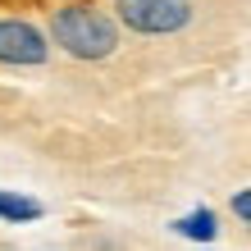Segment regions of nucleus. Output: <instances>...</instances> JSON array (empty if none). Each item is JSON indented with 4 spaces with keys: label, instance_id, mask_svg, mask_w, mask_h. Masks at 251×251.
<instances>
[{
    "label": "nucleus",
    "instance_id": "1",
    "mask_svg": "<svg viewBox=\"0 0 251 251\" xmlns=\"http://www.w3.org/2000/svg\"><path fill=\"white\" fill-rule=\"evenodd\" d=\"M50 41L60 50H69L73 60H105L119 46L114 19L92 5H60L50 14Z\"/></svg>",
    "mask_w": 251,
    "mask_h": 251
},
{
    "label": "nucleus",
    "instance_id": "6",
    "mask_svg": "<svg viewBox=\"0 0 251 251\" xmlns=\"http://www.w3.org/2000/svg\"><path fill=\"white\" fill-rule=\"evenodd\" d=\"M233 215H238L242 224H251V187H242V192H233Z\"/></svg>",
    "mask_w": 251,
    "mask_h": 251
},
{
    "label": "nucleus",
    "instance_id": "2",
    "mask_svg": "<svg viewBox=\"0 0 251 251\" xmlns=\"http://www.w3.org/2000/svg\"><path fill=\"white\" fill-rule=\"evenodd\" d=\"M114 14L128 32L169 37L192 23V0H114Z\"/></svg>",
    "mask_w": 251,
    "mask_h": 251
},
{
    "label": "nucleus",
    "instance_id": "5",
    "mask_svg": "<svg viewBox=\"0 0 251 251\" xmlns=\"http://www.w3.org/2000/svg\"><path fill=\"white\" fill-rule=\"evenodd\" d=\"M0 219H9V224H32V219H41V201L0 187Z\"/></svg>",
    "mask_w": 251,
    "mask_h": 251
},
{
    "label": "nucleus",
    "instance_id": "4",
    "mask_svg": "<svg viewBox=\"0 0 251 251\" xmlns=\"http://www.w3.org/2000/svg\"><path fill=\"white\" fill-rule=\"evenodd\" d=\"M174 233L178 238H192V242H215V233H219V224H215V210H205V205H197L192 215H183V219H174Z\"/></svg>",
    "mask_w": 251,
    "mask_h": 251
},
{
    "label": "nucleus",
    "instance_id": "3",
    "mask_svg": "<svg viewBox=\"0 0 251 251\" xmlns=\"http://www.w3.org/2000/svg\"><path fill=\"white\" fill-rule=\"evenodd\" d=\"M50 60V41L23 19H0V64L14 69H37Z\"/></svg>",
    "mask_w": 251,
    "mask_h": 251
}]
</instances>
